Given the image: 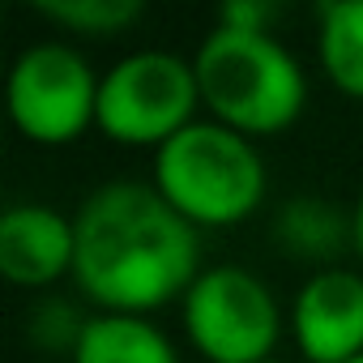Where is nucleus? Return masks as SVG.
<instances>
[{
  "label": "nucleus",
  "mask_w": 363,
  "mask_h": 363,
  "mask_svg": "<svg viewBox=\"0 0 363 363\" xmlns=\"http://www.w3.org/2000/svg\"><path fill=\"white\" fill-rule=\"evenodd\" d=\"M73 223V278L103 312L145 316L171 299H184L201 274L197 227L154 184H103L82 201Z\"/></svg>",
  "instance_id": "f257e3e1"
},
{
  "label": "nucleus",
  "mask_w": 363,
  "mask_h": 363,
  "mask_svg": "<svg viewBox=\"0 0 363 363\" xmlns=\"http://www.w3.org/2000/svg\"><path fill=\"white\" fill-rule=\"evenodd\" d=\"M193 69L210 116L244 137H274L303 116V69L269 30L214 26L201 39Z\"/></svg>",
  "instance_id": "f03ea898"
},
{
  "label": "nucleus",
  "mask_w": 363,
  "mask_h": 363,
  "mask_svg": "<svg viewBox=\"0 0 363 363\" xmlns=\"http://www.w3.org/2000/svg\"><path fill=\"white\" fill-rule=\"evenodd\" d=\"M154 189L197 231L231 227L265 201V162L252 137L218 120H193L154 150Z\"/></svg>",
  "instance_id": "7ed1b4c3"
},
{
  "label": "nucleus",
  "mask_w": 363,
  "mask_h": 363,
  "mask_svg": "<svg viewBox=\"0 0 363 363\" xmlns=\"http://www.w3.org/2000/svg\"><path fill=\"white\" fill-rule=\"evenodd\" d=\"M201 103L193 60L175 52H133L103 73L99 86V128L120 145H167L193 124Z\"/></svg>",
  "instance_id": "20e7f679"
},
{
  "label": "nucleus",
  "mask_w": 363,
  "mask_h": 363,
  "mask_svg": "<svg viewBox=\"0 0 363 363\" xmlns=\"http://www.w3.org/2000/svg\"><path fill=\"white\" fill-rule=\"evenodd\" d=\"M184 308V333L210 363H265L274 359L282 312L274 291L244 265H210L197 274Z\"/></svg>",
  "instance_id": "39448f33"
},
{
  "label": "nucleus",
  "mask_w": 363,
  "mask_h": 363,
  "mask_svg": "<svg viewBox=\"0 0 363 363\" xmlns=\"http://www.w3.org/2000/svg\"><path fill=\"white\" fill-rule=\"evenodd\" d=\"M103 77L69 43H35L9 69V116L35 145H69L99 124Z\"/></svg>",
  "instance_id": "423d86ee"
},
{
  "label": "nucleus",
  "mask_w": 363,
  "mask_h": 363,
  "mask_svg": "<svg viewBox=\"0 0 363 363\" xmlns=\"http://www.w3.org/2000/svg\"><path fill=\"white\" fill-rule=\"evenodd\" d=\"M291 333L308 363H350L363 354V274L320 269L291 303Z\"/></svg>",
  "instance_id": "0eeeda50"
},
{
  "label": "nucleus",
  "mask_w": 363,
  "mask_h": 363,
  "mask_svg": "<svg viewBox=\"0 0 363 363\" xmlns=\"http://www.w3.org/2000/svg\"><path fill=\"white\" fill-rule=\"evenodd\" d=\"M77 223L43 201H22L0 214V274L13 286L39 291L73 274Z\"/></svg>",
  "instance_id": "6e6552de"
},
{
  "label": "nucleus",
  "mask_w": 363,
  "mask_h": 363,
  "mask_svg": "<svg viewBox=\"0 0 363 363\" xmlns=\"http://www.w3.org/2000/svg\"><path fill=\"white\" fill-rule=\"evenodd\" d=\"M73 363H179L171 337L133 312H94L82 320Z\"/></svg>",
  "instance_id": "1a4fd4ad"
},
{
  "label": "nucleus",
  "mask_w": 363,
  "mask_h": 363,
  "mask_svg": "<svg viewBox=\"0 0 363 363\" xmlns=\"http://www.w3.org/2000/svg\"><path fill=\"white\" fill-rule=\"evenodd\" d=\"M320 69L325 77L350 94L363 99V0H329L320 5Z\"/></svg>",
  "instance_id": "9d476101"
},
{
  "label": "nucleus",
  "mask_w": 363,
  "mask_h": 363,
  "mask_svg": "<svg viewBox=\"0 0 363 363\" xmlns=\"http://www.w3.org/2000/svg\"><path fill=\"white\" fill-rule=\"evenodd\" d=\"M278 244L291 257H333L346 244H354V218L337 214L333 201L325 197H295L278 214Z\"/></svg>",
  "instance_id": "9b49d317"
},
{
  "label": "nucleus",
  "mask_w": 363,
  "mask_h": 363,
  "mask_svg": "<svg viewBox=\"0 0 363 363\" xmlns=\"http://www.w3.org/2000/svg\"><path fill=\"white\" fill-rule=\"evenodd\" d=\"M39 18L86 39H116L141 18V0H39Z\"/></svg>",
  "instance_id": "f8f14e48"
},
{
  "label": "nucleus",
  "mask_w": 363,
  "mask_h": 363,
  "mask_svg": "<svg viewBox=\"0 0 363 363\" xmlns=\"http://www.w3.org/2000/svg\"><path fill=\"white\" fill-rule=\"evenodd\" d=\"M274 5H265V0H235V5H227L218 13V26H235V30H269L274 22Z\"/></svg>",
  "instance_id": "ddd939ff"
},
{
  "label": "nucleus",
  "mask_w": 363,
  "mask_h": 363,
  "mask_svg": "<svg viewBox=\"0 0 363 363\" xmlns=\"http://www.w3.org/2000/svg\"><path fill=\"white\" fill-rule=\"evenodd\" d=\"M350 218H354V252L363 257V189H359V197L350 206Z\"/></svg>",
  "instance_id": "4468645a"
},
{
  "label": "nucleus",
  "mask_w": 363,
  "mask_h": 363,
  "mask_svg": "<svg viewBox=\"0 0 363 363\" xmlns=\"http://www.w3.org/2000/svg\"><path fill=\"white\" fill-rule=\"evenodd\" d=\"M265 363H282V359H265Z\"/></svg>",
  "instance_id": "2eb2a0df"
},
{
  "label": "nucleus",
  "mask_w": 363,
  "mask_h": 363,
  "mask_svg": "<svg viewBox=\"0 0 363 363\" xmlns=\"http://www.w3.org/2000/svg\"><path fill=\"white\" fill-rule=\"evenodd\" d=\"M350 363H363V354H359V359H350Z\"/></svg>",
  "instance_id": "dca6fc26"
}]
</instances>
